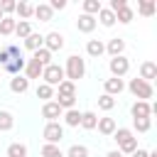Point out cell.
<instances>
[{
    "mask_svg": "<svg viewBox=\"0 0 157 157\" xmlns=\"http://www.w3.org/2000/svg\"><path fill=\"white\" fill-rule=\"evenodd\" d=\"M98 108H101V110H113V108H115V98L108 96V93H103V96L98 98Z\"/></svg>",
    "mask_w": 157,
    "mask_h": 157,
    "instance_id": "obj_37",
    "label": "cell"
},
{
    "mask_svg": "<svg viewBox=\"0 0 157 157\" xmlns=\"http://www.w3.org/2000/svg\"><path fill=\"white\" fill-rule=\"evenodd\" d=\"M105 52H108L110 56H123V52H125V42H123L120 37H113V39L105 44Z\"/></svg>",
    "mask_w": 157,
    "mask_h": 157,
    "instance_id": "obj_13",
    "label": "cell"
},
{
    "mask_svg": "<svg viewBox=\"0 0 157 157\" xmlns=\"http://www.w3.org/2000/svg\"><path fill=\"white\" fill-rule=\"evenodd\" d=\"M105 93L108 96H115V93H123V88H125V83H123V78H105Z\"/></svg>",
    "mask_w": 157,
    "mask_h": 157,
    "instance_id": "obj_18",
    "label": "cell"
},
{
    "mask_svg": "<svg viewBox=\"0 0 157 157\" xmlns=\"http://www.w3.org/2000/svg\"><path fill=\"white\" fill-rule=\"evenodd\" d=\"M61 47H64V34H61V32H49V34L44 37V49H49L52 54L59 52Z\"/></svg>",
    "mask_w": 157,
    "mask_h": 157,
    "instance_id": "obj_9",
    "label": "cell"
},
{
    "mask_svg": "<svg viewBox=\"0 0 157 157\" xmlns=\"http://www.w3.org/2000/svg\"><path fill=\"white\" fill-rule=\"evenodd\" d=\"M15 34H17L20 39H27V37L32 34V25H29V22H25V20H22V22H17V25H15Z\"/></svg>",
    "mask_w": 157,
    "mask_h": 157,
    "instance_id": "obj_29",
    "label": "cell"
},
{
    "mask_svg": "<svg viewBox=\"0 0 157 157\" xmlns=\"http://www.w3.org/2000/svg\"><path fill=\"white\" fill-rule=\"evenodd\" d=\"M42 135H44V140H47L49 145H59L61 137H64V128H61L59 123H47Z\"/></svg>",
    "mask_w": 157,
    "mask_h": 157,
    "instance_id": "obj_7",
    "label": "cell"
},
{
    "mask_svg": "<svg viewBox=\"0 0 157 157\" xmlns=\"http://www.w3.org/2000/svg\"><path fill=\"white\" fill-rule=\"evenodd\" d=\"M56 105L61 110H71L76 105V96H56Z\"/></svg>",
    "mask_w": 157,
    "mask_h": 157,
    "instance_id": "obj_30",
    "label": "cell"
},
{
    "mask_svg": "<svg viewBox=\"0 0 157 157\" xmlns=\"http://www.w3.org/2000/svg\"><path fill=\"white\" fill-rule=\"evenodd\" d=\"M96 123H98V115H96L93 110H83V113H81V128L93 130V128H96Z\"/></svg>",
    "mask_w": 157,
    "mask_h": 157,
    "instance_id": "obj_23",
    "label": "cell"
},
{
    "mask_svg": "<svg viewBox=\"0 0 157 157\" xmlns=\"http://www.w3.org/2000/svg\"><path fill=\"white\" fill-rule=\"evenodd\" d=\"M25 56H22V49L17 44H5L0 47V69H5L7 74L17 76L22 69H25Z\"/></svg>",
    "mask_w": 157,
    "mask_h": 157,
    "instance_id": "obj_1",
    "label": "cell"
},
{
    "mask_svg": "<svg viewBox=\"0 0 157 157\" xmlns=\"http://www.w3.org/2000/svg\"><path fill=\"white\" fill-rule=\"evenodd\" d=\"M7 157H27V147L22 142H12L7 145Z\"/></svg>",
    "mask_w": 157,
    "mask_h": 157,
    "instance_id": "obj_27",
    "label": "cell"
},
{
    "mask_svg": "<svg viewBox=\"0 0 157 157\" xmlns=\"http://www.w3.org/2000/svg\"><path fill=\"white\" fill-rule=\"evenodd\" d=\"M0 20H2V12H0Z\"/></svg>",
    "mask_w": 157,
    "mask_h": 157,
    "instance_id": "obj_45",
    "label": "cell"
},
{
    "mask_svg": "<svg viewBox=\"0 0 157 157\" xmlns=\"http://www.w3.org/2000/svg\"><path fill=\"white\" fill-rule=\"evenodd\" d=\"M64 157H88V147L86 145H71Z\"/></svg>",
    "mask_w": 157,
    "mask_h": 157,
    "instance_id": "obj_33",
    "label": "cell"
},
{
    "mask_svg": "<svg viewBox=\"0 0 157 157\" xmlns=\"http://www.w3.org/2000/svg\"><path fill=\"white\" fill-rule=\"evenodd\" d=\"M42 78H44V83L47 86H59L66 76H64V66H59V64H49V66H44L42 69Z\"/></svg>",
    "mask_w": 157,
    "mask_h": 157,
    "instance_id": "obj_5",
    "label": "cell"
},
{
    "mask_svg": "<svg viewBox=\"0 0 157 157\" xmlns=\"http://www.w3.org/2000/svg\"><path fill=\"white\" fill-rule=\"evenodd\" d=\"M56 88H59V96H76V83H71V81H66V78H64Z\"/></svg>",
    "mask_w": 157,
    "mask_h": 157,
    "instance_id": "obj_32",
    "label": "cell"
},
{
    "mask_svg": "<svg viewBox=\"0 0 157 157\" xmlns=\"http://www.w3.org/2000/svg\"><path fill=\"white\" fill-rule=\"evenodd\" d=\"M132 157H147V150H140V147H137V150L132 152Z\"/></svg>",
    "mask_w": 157,
    "mask_h": 157,
    "instance_id": "obj_43",
    "label": "cell"
},
{
    "mask_svg": "<svg viewBox=\"0 0 157 157\" xmlns=\"http://www.w3.org/2000/svg\"><path fill=\"white\" fill-rule=\"evenodd\" d=\"M96 22H101L103 27H113V25H115V15H113L108 7H101V12H98Z\"/></svg>",
    "mask_w": 157,
    "mask_h": 157,
    "instance_id": "obj_21",
    "label": "cell"
},
{
    "mask_svg": "<svg viewBox=\"0 0 157 157\" xmlns=\"http://www.w3.org/2000/svg\"><path fill=\"white\" fill-rule=\"evenodd\" d=\"M15 25H17L15 17H2V20H0V37L15 34Z\"/></svg>",
    "mask_w": 157,
    "mask_h": 157,
    "instance_id": "obj_24",
    "label": "cell"
},
{
    "mask_svg": "<svg viewBox=\"0 0 157 157\" xmlns=\"http://www.w3.org/2000/svg\"><path fill=\"white\" fill-rule=\"evenodd\" d=\"M108 69H110L113 78H120V76H125V74L130 71V61H128L125 56H110V64H108Z\"/></svg>",
    "mask_w": 157,
    "mask_h": 157,
    "instance_id": "obj_6",
    "label": "cell"
},
{
    "mask_svg": "<svg viewBox=\"0 0 157 157\" xmlns=\"http://www.w3.org/2000/svg\"><path fill=\"white\" fill-rule=\"evenodd\" d=\"M52 96H54V88H52V86H47V83H39V86H37V98H42V101L47 103Z\"/></svg>",
    "mask_w": 157,
    "mask_h": 157,
    "instance_id": "obj_36",
    "label": "cell"
},
{
    "mask_svg": "<svg viewBox=\"0 0 157 157\" xmlns=\"http://www.w3.org/2000/svg\"><path fill=\"white\" fill-rule=\"evenodd\" d=\"M86 52H88V56L98 59V56L105 52V44H103L101 39H88V44H86Z\"/></svg>",
    "mask_w": 157,
    "mask_h": 157,
    "instance_id": "obj_17",
    "label": "cell"
},
{
    "mask_svg": "<svg viewBox=\"0 0 157 157\" xmlns=\"http://www.w3.org/2000/svg\"><path fill=\"white\" fill-rule=\"evenodd\" d=\"M96 17H91V15H78V20H76V27H78V32H83V34H91L93 29H96Z\"/></svg>",
    "mask_w": 157,
    "mask_h": 157,
    "instance_id": "obj_11",
    "label": "cell"
},
{
    "mask_svg": "<svg viewBox=\"0 0 157 157\" xmlns=\"http://www.w3.org/2000/svg\"><path fill=\"white\" fill-rule=\"evenodd\" d=\"M105 157H123V155H120V152H118V150H113V152H108V155H105Z\"/></svg>",
    "mask_w": 157,
    "mask_h": 157,
    "instance_id": "obj_44",
    "label": "cell"
},
{
    "mask_svg": "<svg viewBox=\"0 0 157 157\" xmlns=\"http://www.w3.org/2000/svg\"><path fill=\"white\" fill-rule=\"evenodd\" d=\"M12 125H15L12 113H10V110H0V130H2V132H5V130H12Z\"/></svg>",
    "mask_w": 157,
    "mask_h": 157,
    "instance_id": "obj_28",
    "label": "cell"
},
{
    "mask_svg": "<svg viewBox=\"0 0 157 157\" xmlns=\"http://www.w3.org/2000/svg\"><path fill=\"white\" fill-rule=\"evenodd\" d=\"M42 157H64V152L59 150V145H49V142H44V147H42Z\"/></svg>",
    "mask_w": 157,
    "mask_h": 157,
    "instance_id": "obj_34",
    "label": "cell"
},
{
    "mask_svg": "<svg viewBox=\"0 0 157 157\" xmlns=\"http://www.w3.org/2000/svg\"><path fill=\"white\" fill-rule=\"evenodd\" d=\"M132 10L130 7H123V10H118L115 12V22H123V25H128V22H132Z\"/></svg>",
    "mask_w": 157,
    "mask_h": 157,
    "instance_id": "obj_35",
    "label": "cell"
},
{
    "mask_svg": "<svg viewBox=\"0 0 157 157\" xmlns=\"http://www.w3.org/2000/svg\"><path fill=\"white\" fill-rule=\"evenodd\" d=\"M52 15H54V12H52V7H49L47 2H39V5H34V17H37V20H42V22H49V20H52Z\"/></svg>",
    "mask_w": 157,
    "mask_h": 157,
    "instance_id": "obj_19",
    "label": "cell"
},
{
    "mask_svg": "<svg viewBox=\"0 0 157 157\" xmlns=\"http://www.w3.org/2000/svg\"><path fill=\"white\" fill-rule=\"evenodd\" d=\"M101 12V2L98 0H83V15H98Z\"/></svg>",
    "mask_w": 157,
    "mask_h": 157,
    "instance_id": "obj_31",
    "label": "cell"
},
{
    "mask_svg": "<svg viewBox=\"0 0 157 157\" xmlns=\"http://www.w3.org/2000/svg\"><path fill=\"white\" fill-rule=\"evenodd\" d=\"M10 88H12L15 93H25V91L29 88V81H27L25 76H15V78L10 81Z\"/></svg>",
    "mask_w": 157,
    "mask_h": 157,
    "instance_id": "obj_25",
    "label": "cell"
},
{
    "mask_svg": "<svg viewBox=\"0 0 157 157\" xmlns=\"http://www.w3.org/2000/svg\"><path fill=\"white\" fill-rule=\"evenodd\" d=\"M15 12L20 15V20L29 22V17L34 15V5H32V2H17V5H15Z\"/></svg>",
    "mask_w": 157,
    "mask_h": 157,
    "instance_id": "obj_16",
    "label": "cell"
},
{
    "mask_svg": "<svg viewBox=\"0 0 157 157\" xmlns=\"http://www.w3.org/2000/svg\"><path fill=\"white\" fill-rule=\"evenodd\" d=\"M137 78H142V81H147V83H150L152 78H157V64H155V61H142Z\"/></svg>",
    "mask_w": 157,
    "mask_h": 157,
    "instance_id": "obj_12",
    "label": "cell"
},
{
    "mask_svg": "<svg viewBox=\"0 0 157 157\" xmlns=\"http://www.w3.org/2000/svg\"><path fill=\"white\" fill-rule=\"evenodd\" d=\"M32 59H34V61H39L42 66H49V64H52V52L42 47V49H37V52H34V56H32Z\"/></svg>",
    "mask_w": 157,
    "mask_h": 157,
    "instance_id": "obj_26",
    "label": "cell"
},
{
    "mask_svg": "<svg viewBox=\"0 0 157 157\" xmlns=\"http://www.w3.org/2000/svg\"><path fill=\"white\" fill-rule=\"evenodd\" d=\"M128 88H130V93H132L137 101H147V103H150V98L155 96L152 83H147V81H142V78H130Z\"/></svg>",
    "mask_w": 157,
    "mask_h": 157,
    "instance_id": "obj_4",
    "label": "cell"
},
{
    "mask_svg": "<svg viewBox=\"0 0 157 157\" xmlns=\"http://www.w3.org/2000/svg\"><path fill=\"white\" fill-rule=\"evenodd\" d=\"M150 125H152V120H150V118H132V128H135L137 132H147V130H150Z\"/></svg>",
    "mask_w": 157,
    "mask_h": 157,
    "instance_id": "obj_38",
    "label": "cell"
},
{
    "mask_svg": "<svg viewBox=\"0 0 157 157\" xmlns=\"http://www.w3.org/2000/svg\"><path fill=\"white\" fill-rule=\"evenodd\" d=\"M42 115L47 118V123H56V118H61L64 110L56 105V101H47V103L42 105Z\"/></svg>",
    "mask_w": 157,
    "mask_h": 157,
    "instance_id": "obj_8",
    "label": "cell"
},
{
    "mask_svg": "<svg viewBox=\"0 0 157 157\" xmlns=\"http://www.w3.org/2000/svg\"><path fill=\"white\" fill-rule=\"evenodd\" d=\"M25 47H27L29 52H37V49H42V47H44V37H42V34H37V32H32V34L25 39Z\"/></svg>",
    "mask_w": 157,
    "mask_h": 157,
    "instance_id": "obj_20",
    "label": "cell"
},
{
    "mask_svg": "<svg viewBox=\"0 0 157 157\" xmlns=\"http://www.w3.org/2000/svg\"><path fill=\"white\" fill-rule=\"evenodd\" d=\"M137 10H140V15L150 17V15H155V2H140V5H137Z\"/></svg>",
    "mask_w": 157,
    "mask_h": 157,
    "instance_id": "obj_40",
    "label": "cell"
},
{
    "mask_svg": "<svg viewBox=\"0 0 157 157\" xmlns=\"http://www.w3.org/2000/svg\"><path fill=\"white\" fill-rule=\"evenodd\" d=\"M15 5H17V2H12V0H2V2H0L2 17H10V12H15Z\"/></svg>",
    "mask_w": 157,
    "mask_h": 157,
    "instance_id": "obj_39",
    "label": "cell"
},
{
    "mask_svg": "<svg viewBox=\"0 0 157 157\" xmlns=\"http://www.w3.org/2000/svg\"><path fill=\"white\" fill-rule=\"evenodd\" d=\"M155 110H157V108H155V105H150L147 101H137V103H132V108H130L132 118H150Z\"/></svg>",
    "mask_w": 157,
    "mask_h": 157,
    "instance_id": "obj_10",
    "label": "cell"
},
{
    "mask_svg": "<svg viewBox=\"0 0 157 157\" xmlns=\"http://www.w3.org/2000/svg\"><path fill=\"white\" fill-rule=\"evenodd\" d=\"M113 137H115V142H118V152H120V155H132V152L137 150V137L132 135V130H128V128H115Z\"/></svg>",
    "mask_w": 157,
    "mask_h": 157,
    "instance_id": "obj_2",
    "label": "cell"
},
{
    "mask_svg": "<svg viewBox=\"0 0 157 157\" xmlns=\"http://www.w3.org/2000/svg\"><path fill=\"white\" fill-rule=\"evenodd\" d=\"M42 69H44V66H42L39 61L29 59V61L25 64V78H27V81H29V78H39V76H42Z\"/></svg>",
    "mask_w": 157,
    "mask_h": 157,
    "instance_id": "obj_14",
    "label": "cell"
},
{
    "mask_svg": "<svg viewBox=\"0 0 157 157\" xmlns=\"http://www.w3.org/2000/svg\"><path fill=\"white\" fill-rule=\"evenodd\" d=\"M49 7H52V12H54V10H64V7H66V2H64V0H52V2H49Z\"/></svg>",
    "mask_w": 157,
    "mask_h": 157,
    "instance_id": "obj_42",
    "label": "cell"
},
{
    "mask_svg": "<svg viewBox=\"0 0 157 157\" xmlns=\"http://www.w3.org/2000/svg\"><path fill=\"white\" fill-rule=\"evenodd\" d=\"M64 123H66L69 128H78V125H81V113H78L76 108L64 110Z\"/></svg>",
    "mask_w": 157,
    "mask_h": 157,
    "instance_id": "obj_22",
    "label": "cell"
},
{
    "mask_svg": "<svg viewBox=\"0 0 157 157\" xmlns=\"http://www.w3.org/2000/svg\"><path fill=\"white\" fill-rule=\"evenodd\" d=\"M96 128H98V132H101V135H113L118 125H115V120H113V118H98Z\"/></svg>",
    "mask_w": 157,
    "mask_h": 157,
    "instance_id": "obj_15",
    "label": "cell"
},
{
    "mask_svg": "<svg viewBox=\"0 0 157 157\" xmlns=\"http://www.w3.org/2000/svg\"><path fill=\"white\" fill-rule=\"evenodd\" d=\"M123 7H128V0H110V7H108V10L115 15V12H118V10H123Z\"/></svg>",
    "mask_w": 157,
    "mask_h": 157,
    "instance_id": "obj_41",
    "label": "cell"
},
{
    "mask_svg": "<svg viewBox=\"0 0 157 157\" xmlns=\"http://www.w3.org/2000/svg\"><path fill=\"white\" fill-rule=\"evenodd\" d=\"M83 74H86V64H83V59H81L78 54H71V56L66 59V66H64V76H66V81L76 83L78 78H83Z\"/></svg>",
    "mask_w": 157,
    "mask_h": 157,
    "instance_id": "obj_3",
    "label": "cell"
}]
</instances>
